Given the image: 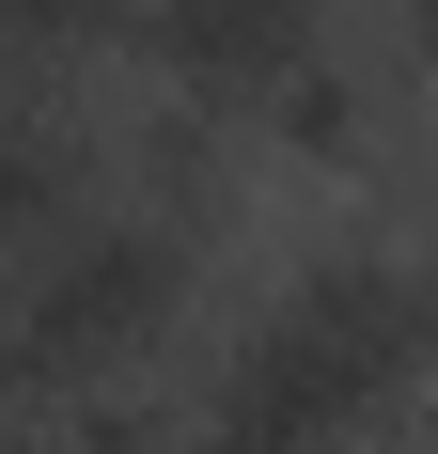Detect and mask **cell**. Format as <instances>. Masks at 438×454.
I'll use <instances>...</instances> for the list:
<instances>
[{"label": "cell", "instance_id": "3957f363", "mask_svg": "<svg viewBox=\"0 0 438 454\" xmlns=\"http://www.w3.org/2000/svg\"><path fill=\"white\" fill-rule=\"evenodd\" d=\"M266 126H282V157H313V173H329V157H360V141H376V79H360L345 47H313V63H282V79L251 94Z\"/></svg>", "mask_w": 438, "mask_h": 454}, {"label": "cell", "instance_id": "5b68a950", "mask_svg": "<svg viewBox=\"0 0 438 454\" xmlns=\"http://www.w3.org/2000/svg\"><path fill=\"white\" fill-rule=\"evenodd\" d=\"M407 282H423V329H438V235H423V267H407Z\"/></svg>", "mask_w": 438, "mask_h": 454}, {"label": "cell", "instance_id": "277c9868", "mask_svg": "<svg viewBox=\"0 0 438 454\" xmlns=\"http://www.w3.org/2000/svg\"><path fill=\"white\" fill-rule=\"evenodd\" d=\"M141 0H0V47L32 63V79H63V63H94V47H126Z\"/></svg>", "mask_w": 438, "mask_h": 454}, {"label": "cell", "instance_id": "52a82bcc", "mask_svg": "<svg viewBox=\"0 0 438 454\" xmlns=\"http://www.w3.org/2000/svg\"><path fill=\"white\" fill-rule=\"evenodd\" d=\"M0 423H16V392H0Z\"/></svg>", "mask_w": 438, "mask_h": 454}, {"label": "cell", "instance_id": "7a4b0ae2", "mask_svg": "<svg viewBox=\"0 0 438 454\" xmlns=\"http://www.w3.org/2000/svg\"><path fill=\"white\" fill-rule=\"evenodd\" d=\"M126 47L188 94V110H251L282 63H313V47H329V16H313V0H141Z\"/></svg>", "mask_w": 438, "mask_h": 454}, {"label": "cell", "instance_id": "ba28073f", "mask_svg": "<svg viewBox=\"0 0 438 454\" xmlns=\"http://www.w3.org/2000/svg\"><path fill=\"white\" fill-rule=\"evenodd\" d=\"M313 16H329V0H313Z\"/></svg>", "mask_w": 438, "mask_h": 454}, {"label": "cell", "instance_id": "6da1fadb", "mask_svg": "<svg viewBox=\"0 0 438 454\" xmlns=\"http://www.w3.org/2000/svg\"><path fill=\"white\" fill-rule=\"evenodd\" d=\"M188 267H204V235H173V220H141V204L94 188L63 235H32L0 267V392L16 408H63V392L141 376L173 345V314H188Z\"/></svg>", "mask_w": 438, "mask_h": 454}, {"label": "cell", "instance_id": "8992f818", "mask_svg": "<svg viewBox=\"0 0 438 454\" xmlns=\"http://www.w3.org/2000/svg\"><path fill=\"white\" fill-rule=\"evenodd\" d=\"M407 32H423V47H438V0H407Z\"/></svg>", "mask_w": 438, "mask_h": 454}]
</instances>
